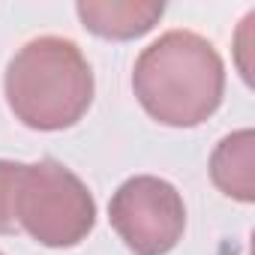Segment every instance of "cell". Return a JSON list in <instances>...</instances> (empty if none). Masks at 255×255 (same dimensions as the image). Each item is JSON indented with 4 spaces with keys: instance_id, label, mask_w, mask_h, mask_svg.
<instances>
[{
    "instance_id": "6da1fadb",
    "label": "cell",
    "mask_w": 255,
    "mask_h": 255,
    "mask_svg": "<svg viewBox=\"0 0 255 255\" xmlns=\"http://www.w3.org/2000/svg\"><path fill=\"white\" fill-rule=\"evenodd\" d=\"M132 90L153 120L189 129L219 108L225 93V63L204 36L192 30H168L138 54Z\"/></svg>"
},
{
    "instance_id": "7a4b0ae2",
    "label": "cell",
    "mask_w": 255,
    "mask_h": 255,
    "mask_svg": "<svg viewBox=\"0 0 255 255\" xmlns=\"http://www.w3.org/2000/svg\"><path fill=\"white\" fill-rule=\"evenodd\" d=\"M6 102L27 129L60 132L75 126L93 102V69L63 36H39L15 51L3 78Z\"/></svg>"
},
{
    "instance_id": "3957f363",
    "label": "cell",
    "mask_w": 255,
    "mask_h": 255,
    "mask_svg": "<svg viewBox=\"0 0 255 255\" xmlns=\"http://www.w3.org/2000/svg\"><path fill=\"white\" fill-rule=\"evenodd\" d=\"M18 228L48 249H69L87 240L96 225V201L87 183L57 159L24 165L18 204Z\"/></svg>"
},
{
    "instance_id": "277c9868",
    "label": "cell",
    "mask_w": 255,
    "mask_h": 255,
    "mask_svg": "<svg viewBox=\"0 0 255 255\" xmlns=\"http://www.w3.org/2000/svg\"><path fill=\"white\" fill-rule=\"evenodd\" d=\"M108 222L135 255H165L186 231V204L174 183L135 174L114 189Z\"/></svg>"
},
{
    "instance_id": "5b68a950",
    "label": "cell",
    "mask_w": 255,
    "mask_h": 255,
    "mask_svg": "<svg viewBox=\"0 0 255 255\" xmlns=\"http://www.w3.org/2000/svg\"><path fill=\"white\" fill-rule=\"evenodd\" d=\"M75 12L93 36L129 42L159 24V18L165 15V3H156V0H78Z\"/></svg>"
},
{
    "instance_id": "8992f818",
    "label": "cell",
    "mask_w": 255,
    "mask_h": 255,
    "mask_svg": "<svg viewBox=\"0 0 255 255\" xmlns=\"http://www.w3.org/2000/svg\"><path fill=\"white\" fill-rule=\"evenodd\" d=\"M210 180L213 186L243 204L255 201V132L237 129L225 135L210 153Z\"/></svg>"
},
{
    "instance_id": "52a82bcc",
    "label": "cell",
    "mask_w": 255,
    "mask_h": 255,
    "mask_svg": "<svg viewBox=\"0 0 255 255\" xmlns=\"http://www.w3.org/2000/svg\"><path fill=\"white\" fill-rule=\"evenodd\" d=\"M21 174H24V162L0 159V234H15L18 231L15 204H18Z\"/></svg>"
},
{
    "instance_id": "ba28073f",
    "label": "cell",
    "mask_w": 255,
    "mask_h": 255,
    "mask_svg": "<svg viewBox=\"0 0 255 255\" xmlns=\"http://www.w3.org/2000/svg\"><path fill=\"white\" fill-rule=\"evenodd\" d=\"M0 255H3V252H0Z\"/></svg>"
}]
</instances>
